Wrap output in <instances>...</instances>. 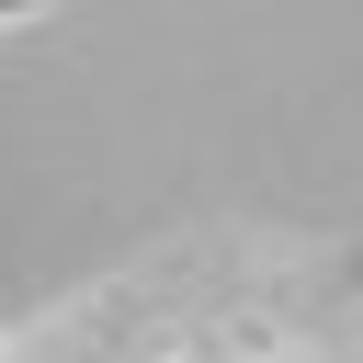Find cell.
<instances>
[{"label": "cell", "instance_id": "6da1fadb", "mask_svg": "<svg viewBox=\"0 0 363 363\" xmlns=\"http://www.w3.org/2000/svg\"><path fill=\"white\" fill-rule=\"evenodd\" d=\"M125 363H363V306L306 238L204 227L125 261Z\"/></svg>", "mask_w": 363, "mask_h": 363}, {"label": "cell", "instance_id": "7a4b0ae2", "mask_svg": "<svg viewBox=\"0 0 363 363\" xmlns=\"http://www.w3.org/2000/svg\"><path fill=\"white\" fill-rule=\"evenodd\" d=\"M0 363H125V272H102L91 295L0 329Z\"/></svg>", "mask_w": 363, "mask_h": 363}, {"label": "cell", "instance_id": "3957f363", "mask_svg": "<svg viewBox=\"0 0 363 363\" xmlns=\"http://www.w3.org/2000/svg\"><path fill=\"white\" fill-rule=\"evenodd\" d=\"M57 0H0V34H23V23H45Z\"/></svg>", "mask_w": 363, "mask_h": 363}, {"label": "cell", "instance_id": "277c9868", "mask_svg": "<svg viewBox=\"0 0 363 363\" xmlns=\"http://www.w3.org/2000/svg\"><path fill=\"white\" fill-rule=\"evenodd\" d=\"M352 238H363V227H352Z\"/></svg>", "mask_w": 363, "mask_h": 363}]
</instances>
